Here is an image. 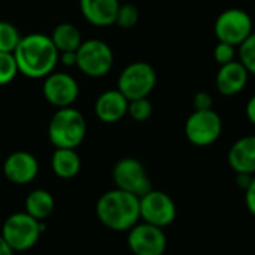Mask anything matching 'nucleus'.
<instances>
[{
    "label": "nucleus",
    "instance_id": "1",
    "mask_svg": "<svg viewBox=\"0 0 255 255\" xmlns=\"http://www.w3.org/2000/svg\"><path fill=\"white\" fill-rule=\"evenodd\" d=\"M13 57L19 73L31 79H40L55 70L60 52L48 34L30 33L21 37Z\"/></svg>",
    "mask_w": 255,
    "mask_h": 255
},
{
    "label": "nucleus",
    "instance_id": "2",
    "mask_svg": "<svg viewBox=\"0 0 255 255\" xmlns=\"http://www.w3.org/2000/svg\"><path fill=\"white\" fill-rule=\"evenodd\" d=\"M99 221L112 232H128L140 221L139 197L120 188L103 193L96 203Z\"/></svg>",
    "mask_w": 255,
    "mask_h": 255
},
{
    "label": "nucleus",
    "instance_id": "3",
    "mask_svg": "<svg viewBox=\"0 0 255 255\" xmlns=\"http://www.w3.org/2000/svg\"><path fill=\"white\" fill-rule=\"evenodd\" d=\"M87 136L84 115L72 108H58L48 124V137L55 148L76 149Z\"/></svg>",
    "mask_w": 255,
    "mask_h": 255
},
{
    "label": "nucleus",
    "instance_id": "4",
    "mask_svg": "<svg viewBox=\"0 0 255 255\" xmlns=\"http://www.w3.org/2000/svg\"><path fill=\"white\" fill-rule=\"evenodd\" d=\"M43 230L45 224L42 221H37L22 211L15 212L4 220L0 235L15 253H25L36 247Z\"/></svg>",
    "mask_w": 255,
    "mask_h": 255
},
{
    "label": "nucleus",
    "instance_id": "5",
    "mask_svg": "<svg viewBox=\"0 0 255 255\" xmlns=\"http://www.w3.org/2000/svg\"><path fill=\"white\" fill-rule=\"evenodd\" d=\"M114 66V52L111 46L100 39H88L76 51V67L91 78H100L111 72Z\"/></svg>",
    "mask_w": 255,
    "mask_h": 255
},
{
    "label": "nucleus",
    "instance_id": "6",
    "mask_svg": "<svg viewBox=\"0 0 255 255\" xmlns=\"http://www.w3.org/2000/svg\"><path fill=\"white\" fill-rule=\"evenodd\" d=\"M157 84V73L149 63L134 61L123 69L118 78V90L128 99L148 97Z\"/></svg>",
    "mask_w": 255,
    "mask_h": 255
},
{
    "label": "nucleus",
    "instance_id": "7",
    "mask_svg": "<svg viewBox=\"0 0 255 255\" xmlns=\"http://www.w3.org/2000/svg\"><path fill=\"white\" fill-rule=\"evenodd\" d=\"M214 30L218 42L239 48L253 33V18L244 9L232 7L218 15Z\"/></svg>",
    "mask_w": 255,
    "mask_h": 255
},
{
    "label": "nucleus",
    "instance_id": "8",
    "mask_svg": "<svg viewBox=\"0 0 255 255\" xmlns=\"http://www.w3.org/2000/svg\"><path fill=\"white\" fill-rule=\"evenodd\" d=\"M112 178L115 188L131 193L137 197H142L152 190L151 179L145 166L131 157H126L117 161L112 170Z\"/></svg>",
    "mask_w": 255,
    "mask_h": 255
},
{
    "label": "nucleus",
    "instance_id": "9",
    "mask_svg": "<svg viewBox=\"0 0 255 255\" xmlns=\"http://www.w3.org/2000/svg\"><path fill=\"white\" fill-rule=\"evenodd\" d=\"M223 133V120L214 109L194 111L185 121V136L196 146L215 143Z\"/></svg>",
    "mask_w": 255,
    "mask_h": 255
},
{
    "label": "nucleus",
    "instance_id": "10",
    "mask_svg": "<svg viewBox=\"0 0 255 255\" xmlns=\"http://www.w3.org/2000/svg\"><path fill=\"white\" fill-rule=\"evenodd\" d=\"M140 220L151 226L164 229L176 220V205L173 199L157 190H151L139 197Z\"/></svg>",
    "mask_w": 255,
    "mask_h": 255
},
{
    "label": "nucleus",
    "instance_id": "11",
    "mask_svg": "<svg viewBox=\"0 0 255 255\" xmlns=\"http://www.w3.org/2000/svg\"><path fill=\"white\" fill-rule=\"evenodd\" d=\"M127 245L134 255H163L167 238L163 229L142 221L127 232Z\"/></svg>",
    "mask_w": 255,
    "mask_h": 255
},
{
    "label": "nucleus",
    "instance_id": "12",
    "mask_svg": "<svg viewBox=\"0 0 255 255\" xmlns=\"http://www.w3.org/2000/svg\"><path fill=\"white\" fill-rule=\"evenodd\" d=\"M43 97L57 108L72 106L79 96V85L76 79L66 72H52L43 78Z\"/></svg>",
    "mask_w": 255,
    "mask_h": 255
},
{
    "label": "nucleus",
    "instance_id": "13",
    "mask_svg": "<svg viewBox=\"0 0 255 255\" xmlns=\"http://www.w3.org/2000/svg\"><path fill=\"white\" fill-rule=\"evenodd\" d=\"M3 173L9 182L25 185L36 179L39 173V161L31 152L15 151L6 157L3 163Z\"/></svg>",
    "mask_w": 255,
    "mask_h": 255
},
{
    "label": "nucleus",
    "instance_id": "14",
    "mask_svg": "<svg viewBox=\"0 0 255 255\" xmlns=\"http://www.w3.org/2000/svg\"><path fill=\"white\" fill-rule=\"evenodd\" d=\"M127 111L128 99L118 88L103 91L94 103V112L97 118L105 124H114L121 121L127 115Z\"/></svg>",
    "mask_w": 255,
    "mask_h": 255
},
{
    "label": "nucleus",
    "instance_id": "15",
    "mask_svg": "<svg viewBox=\"0 0 255 255\" xmlns=\"http://www.w3.org/2000/svg\"><path fill=\"white\" fill-rule=\"evenodd\" d=\"M248 78L250 72L245 69V66L239 60H233L220 67L215 78V85L223 96L232 97L239 94L247 87Z\"/></svg>",
    "mask_w": 255,
    "mask_h": 255
},
{
    "label": "nucleus",
    "instance_id": "16",
    "mask_svg": "<svg viewBox=\"0 0 255 255\" xmlns=\"http://www.w3.org/2000/svg\"><path fill=\"white\" fill-rule=\"evenodd\" d=\"M82 16L96 27H109L115 24L120 9V0H79Z\"/></svg>",
    "mask_w": 255,
    "mask_h": 255
},
{
    "label": "nucleus",
    "instance_id": "17",
    "mask_svg": "<svg viewBox=\"0 0 255 255\" xmlns=\"http://www.w3.org/2000/svg\"><path fill=\"white\" fill-rule=\"evenodd\" d=\"M227 161L236 173L255 175V136L238 139L229 149Z\"/></svg>",
    "mask_w": 255,
    "mask_h": 255
},
{
    "label": "nucleus",
    "instance_id": "18",
    "mask_svg": "<svg viewBox=\"0 0 255 255\" xmlns=\"http://www.w3.org/2000/svg\"><path fill=\"white\" fill-rule=\"evenodd\" d=\"M51 169L61 179H72L81 170V157L75 149L55 148L51 157Z\"/></svg>",
    "mask_w": 255,
    "mask_h": 255
},
{
    "label": "nucleus",
    "instance_id": "19",
    "mask_svg": "<svg viewBox=\"0 0 255 255\" xmlns=\"http://www.w3.org/2000/svg\"><path fill=\"white\" fill-rule=\"evenodd\" d=\"M24 206L28 215H31L37 221L45 223V220H48L55 209V200L48 190L36 188L27 194Z\"/></svg>",
    "mask_w": 255,
    "mask_h": 255
},
{
    "label": "nucleus",
    "instance_id": "20",
    "mask_svg": "<svg viewBox=\"0 0 255 255\" xmlns=\"http://www.w3.org/2000/svg\"><path fill=\"white\" fill-rule=\"evenodd\" d=\"M49 37L60 54L61 52H76L78 48L81 46V43L84 42L79 28L70 22H61V24L55 25Z\"/></svg>",
    "mask_w": 255,
    "mask_h": 255
},
{
    "label": "nucleus",
    "instance_id": "21",
    "mask_svg": "<svg viewBox=\"0 0 255 255\" xmlns=\"http://www.w3.org/2000/svg\"><path fill=\"white\" fill-rule=\"evenodd\" d=\"M18 28L9 21H0V52H13L21 40Z\"/></svg>",
    "mask_w": 255,
    "mask_h": 255
},
{
    "label": "nucleus",
    "instance_id": "22",
    "mask_svg": "<svg viewBox=\"0 0 255 255\" xmlns=\"http://www.w3.org/2000/svg\"><path fill=\"white\" fill-rule=\"evenodd\" d=\"M19 73L13 52H0V85L10 84Z\"/></svg>",
    "mask_w": 255,
    "mask_h": 255
},
{
    "label": "nucleus",
    "instance_id": "23",
    "mask_svg": "<svg viewBox=\"0 0 255 255\" xmlns=\"http://www.w3.org/2000/svg\"><path fill=\"white\" fill-rule=\"evenodd\" d=\"M127 114L131 117V120L137 123H143L151 118L152 115V103L148 100V97L128 100V111Z\"/></svg>",
    "mask_w": 255,
    "mask_h": 255
},
{
    "label": "nucleus",
    "instance_id": "24",
    "mask_svg": "<svg viewBox=\"0 0 255 255\" xmlns=\"http://www.w3.org/2000/svg\"><path fill=\"white\" fill-rule=\"evenodd\" d=\"M139 21V9L137 6L131 4V3H124L120 4L117 18H115V24L121 28H133Z\"/></svg>",
    "mask_w": 255,
    "mask_h": 255
},
{
    "label": "nucleus",
    "instance_id": "25",
    "mask_svg": "<svg viewBox=\"0 0 255 255\" xmlns=\"http://www.w3.org/2000/svg\"><path fill=\"white\" fill-rule=\"evenodd\" d=\"M239 61L245 66L250 75H255V31L239 46Z\"/></svg>",
    "mask_w": 255,
    "mask_h": 255
},
{
    "label": "nucleus",
    "instance_id": "26",
    "mask_svg": "<svg viewBox=\"0 0 255 255\" xmlns=\"http://www.w3.org/2000/svg\"><path fill=\"white\" fill-rule=\"evenodd\" d=\"M235 57H236V46H233L230 43H224V42L217 43V46L214 49V58L220 66L233 61Z\"/></svg>",
    "mask_w": 255,
    "mask_h": 255
},
{
    "label": "nucleus",
    "instance_id": "27",
    "mask_svg": "<svg viewBox=\"0 0 255 255\" xmlns=\"http://www.w3.org/2000/svg\"><path fill=\"white\" fill-rule=\"evenodd\" d=\"M193 106L194 111H206V109H212L214 106V99L209 93L206 91H199L194 94L193 97Z\"/></svg>",
    "mask_w": 255,
    "mask_h": 255
},
{
    "label": "nucleus",
    "instance_id": "28",
    "mask_svg": "<svg viewBox=\"0 0 255 255\" xmlns=\"http://www.w3.org/2000/svg\"><path fill=\"white\" fill-rule=\"evenodd\" d=\"M245 205H247L248 211L255 217V175L250 187L245 190Z\"/></svg>",
    "mask_w": 255,
    "mask_h": 255
},
{
    "label": "nucleus",
    "instance_id": "29",
    "mask_svg": "<svg viewBox=\"0 0 255 255\" xmlns=\"http://www.w3.org/2000/svg\"><path fill=\"white\" fill-rule=\"evenodd\" d=\"M253 178H254V175H250V173H236V185L245 191L250 187Z\"/></svg>",
    "mask_w": 255,
    "mask_h": 255
},
{
    "label": "nucleus",
    "instance_id": "30",
    "mask_svg": "<svg viewBox=\"0 0 255 255\" xmlns=\"http://www.w3.org/2000/svg\"><path fill=\"white\" fill-rule=\"evenodd\" d=\"M60 57H61L60 60L64 66H67V67L76 66V52H61Z\"/></svg>",
    "mask_w": 255,
    "mask_h": 255
},
{
    "label": "nucleus",
    "instance_id": "31",
    "mask_svg": "<svg viewBox=\"0 0 255 255\" xmlns=\"http://www.w3.org/2000/svg\"><path fill=\"white\" fill-rule=\"evenodd\" d=\"M247 117H248V120L255 126V94L248 100V103H247Z\"/></svg>",
    "mask_w": 255,
    "mask_h": 255
},
{
    "label": "nucleus",
    "instance_id": "32",
    "mask_svg": "<svg viewBox=\"0 0 255 255\" xmlns=\"http://www.w3.org/2000/svg\"><path fill=\"white\" fill-rule=\"evenodd\" d=\"M0 255H15V251L6 244V241L0 235Z\"/></svg>",
    "mask_w": 255,
    "mask_h": 255
}]
</instances>
